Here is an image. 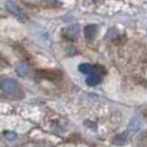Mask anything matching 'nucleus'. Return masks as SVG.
<instances>
[{"instance_id":"f257e3e1","label":"nucleus","mask_w":147,"mask_h":147,"mask_svg":"<svg viewBox=\"0 0 147 147\" xmlns=\"http://www.w3.org/2000/svg\"><path fill=\"white\" fill-rule=\"evenodd\" d=\"M37 75L49 81H59L63 76L62 72L59 70H41V71H38Z\"/></svg>"},{"instance_id":"f03ea898","label":"nucleus","mask_w":147,"mask_h":147,"mask_svg":"<svg viewBox=\"0 0 147 147\" xmlns=\"http://www.w3.org/2000/svg\"><path fill=\"white\" fill-rule=\"evenodd\" d=\"M6 8H7L8 11H9L11 15L15 16L17 19H19V20H21V21H26V20H27V16H26V13H24L21 9L16 5L15 2H12V1H8V2H6Z\"/></svg>"},{"instance_id":"7ed1b4c3","label":"nucleus","mask_w":147,"mask_h":147,"mask_svg":"<svg viewBox=\"0 0 147 147\" xmlns=\"http://www.w3.org/2000/svg\"><path fill=\"white\" fill-rule=\"evenodd\" d=\"M0 88L1 90L7 93V94H12L17 90V82L15 80H11V79H5L2 80L0 83Z\"/></svg>"},{"instance_id":"20e7f679","label":"nucleus","mask_w":147,"mask_h":147,"mask_svg":"<svg viewBox=\"0 0 147 147\" xmlns=\"http://www.w3.org/2000/svg\"><path fill=\"white\" fill-rule=\"evenodd\" d=\"M128 138H129V135L127 132L121 133L113 138V144L116 145V146H123L128 142Z\"/></svg>"},{"instance_id":"39448f33","label":"nucleus","mask_w":147,"mask_h":147,"mask_svg":"<svg viewBox=\"0 0 147 147\" xmlns=\"http://www.w3.org/2000/svg\"><path fill=\"white\" fill-rule=\"evenodd\" d=\"M96 32H97V28H96L95 24H88L84 28V36L88 40L94 39Z\"/></svg>"},{"instance_id":"423d86ee","label":"nucleus","mask_w":147,"mask_h":147,"mask_svg":"<svg viewBox=\"0 0 147 147\" xmlns=\"http://www.w3.org/2000/svg\"><path fill=\"white\" fill-rule=\"evenodd\" d=\"M79 70L83 74H91L92 75V74L95 72V66L92 65V64L85 63V64H81V65L79 66Z\"/></svg>"},{"instance_id":"0eeeda50","label":"nucleus","mask_w":147,"mask_h":147,"mask_svg":"<svg viewBox=\"0 0 147 147\" xmlns=\"http://www.w3.org/2000/svg\"><path fill=\"white\" fill-rule=\"evenodd\" d=\"M100 82H101V76L97 75V74H92V75H90L88 79H86V84L90 85V86L97 85Z\"/></svg>"},{"instance_id":"6e6552de","label":"nucleus","mask_w":147,"mask_h":147,"mask_svg":"<svg viewBox=\"0 0 147 147\" xmlns=\"http://www.w3.org/2000/svg\"><path fill=\"white\" fill-rule=\"evenodd\" d=\"M28 72H29V66L27 65L26 63H21L17 67V73L20 76H26L28 74Z\"/></svg>"},{"instance_id":"1a4fd4ad","label":"nucleus","mask_w":147,"mask_h":147,"mask_svg":"<svg viewBox=\"0 0 147 147\" xmlns=\"http://www.w3.org/2000/svg\"><path fill=\"white\" fill-rule=\"evenodd\" d=\"M79 26L78 24H74V26H71V27H69L67 29H66V33L70 36V37H75L78 33H79Z\"/></svg>"},{"instance_id":"9d476101","label":"nucleus","mask_w":147,"mask_h":147,"mask_svg":"<svg viewBox=\"0 0 147 147\" xmlns=\"http://www.w3.org/2000/svg\"><path fill=\"white\" fill-rule=\"evenodd\" d=\"M128 127L132 131H138L140 127H142V124H140V122L137 118H133L132 121H131V123H129V125H128Z\"/></svg>"},{"instance_id":"9b49d317","label":"nucleus","mask_w":147,"mask_h":147,"mask_svg":"<svg viewBox=\"0 0 147 147\" xmlns=\"http://www.w3.org/2000/svg\"><path fill=\"white\" fill-rule=\"evenodd\" d=\"M43 3L45 6H50V7H54V6L59 5V2H57V1H45Z\"/></svg>"},{"instance_id":"f8f14e48","label":"nucleus","mask_w":147,"mask_h":147,"mask_svg":"<svg viewBox=\"0 0 147 147\" xmlns=\"http://www.w3.org/2000/svg\"><path fill=\"white\" fill-rule=\"evenodd\" d=\"M5 136H6V138H8L9 140H15L16 138V134H10V133H6L5 134Z\"/></svg>"},{"instance_id":"ddd939ff","label":"nucleus","mask_w":147,"mask_h":147,"mask_svg":"<svg viewBox=\"0 0 147 147\" xmlns=\"http://www.w3.org/2000/svg\"><path fill=\"white\" fill-rule=\"evenodd\" d=\"M142 115L144 116V118L147 121V107H145L144 110H143V112H142Z\"/></svg>"}]
</instances>
